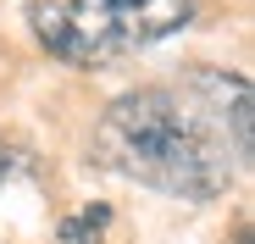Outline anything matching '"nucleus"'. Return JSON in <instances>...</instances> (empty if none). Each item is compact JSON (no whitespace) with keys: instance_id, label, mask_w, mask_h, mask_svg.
I'll return each instance as SVG.
<instances>
[{"instance_id":"obj_1","label":"nucleus","mask_w":255,"mask_h":244,"mask_svg":"<svg viewBox=\"0 0 255 244\" xmlns=\"http://www.w3.org/2000/svg\"><path fill=\"white\" fill-rule=\"evenodd\" d=\"M89 155H95V167H106L128 183H144L155 194L189 200V206L222 200L239 178L222 128L189 95L155 89V84L117 95L100 111Z\"/></svg>"},{"instance_id":"obj_5","label":"nucleus","mask_w":255,"mask_h":244,"mask_svg":"<svg viewBox=\"0 0 255 244\" xmlns=\"http://www.w3.org/2000/svg\"><path fill=\"white\" fill-rule=\"evenodd\" d=\"M11 161H17V155H11V144H6V139H0V183H6V178H11Z\"/></svg>"},{"instance_id":"obj_6","label":"nucleus","mask_w":255,"mask_h":244,"mask_svg":"<svg viewBox=\"0 0 255 244\" xmlns=\"http://www.w3.org/2000/svg\"><path fill=\"white\" fill-rule=\"evenodd\" d=\"M233 244H250V222H239V233H233Z\"/></svg>"},{"instance_id":"obj_2","label":"nucleus","mask_w":255,"mask_h":244,"mask_svg":"<svg viewBox=\"0 0 255 244\" xmlns=\"http://www.w3.org/2000/svg\"><path fill=\"white\" fill-rule=\"evenodd\" d=\"M200 0H28V28L61 67L100 72L183 33Z\"/></svg>"},{"instance_id":"obj_4","label":"nucleus","mask_w":255,"mask_h":244,"mask_svg":"<svg viewBox=\"0 0 255 244\" xmlns=\"http://www.w3.org/2000/svg\"><path fill=\"white\" fill-rule=\"evenodd\" d=\"M111 206H83V211H72L67 222H61V244H100L106 239V228H111Z\"/></svg>"},{"instance_id":"obj_3","label":"nucleus","mask_w":255,"mask_h":244,"mask_svg":"<svg viewBox=\"0 0 255 244\" xmlns=\"http://www.w3.org/2000/svg\"><path fill=\"white\" fill-rule=\"evenodd\" d=\"M183 95L222 128L228 150H233V167L244 172L250 167V150H255V128H250V117H255V95H250V78L239 72H222V67H183Z\"/></svg>"}]
</instances>
